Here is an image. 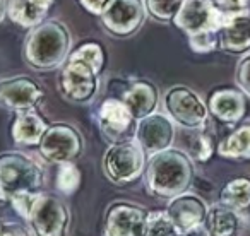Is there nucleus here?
<instances>
[{
    "label": "nucleus",
    "instance_id": "2eb2a0df",
    "mask_svg": "<svg viewBox=\"0 0 250 236\" xmlns=\"http://www.w3.org/2000/svg\"><path fill=\"white\" fill-rule=\"evenodd\" d=\"M247 94L238 86L216 87L208 98L209 115L223 125H238L249 110Z\"/></svg>",
    "mask_w": 250,
    "mask_h": 236
},
{
    "label": "nucleus",
    "instance_id": "5701e85b",
    "mask_svg": "<svg viewBox=\"0 0 250 236\" xmlns=\"http://www.w3.org/2000/svg\"><path fill=\"white\" fill-rule=\"evenodd\" d=\"M221 202L236 212H243L250 207V178L240 177L229 180L221 190Z\"/></svg>",
    "mask_w": 250,
    "mask_h": 236
},
{
    "label": "nucleus",
    "instance_id": "39448f33",
    "mask_svg": "<svg viewBox=\"0 0 250 236\" xmlns=\"http://www.w3.org/2000/svg\"><path fill=\"white\" fill-rule=\"evenodd\" d=\"M146 153L136 139L111 142L104 151L101 168L104 177L117 185H125L136 181L144 173Z\"/></svg>",
    "mask_w": 250,
    "mask_h": 236
},
{
    "label": "nucleus",
    "instance_id": "2f4dec72",
    "mask_svg": "<svg viewBox=\"0 0 250 236\" xmlns=\"http://www.w3.org/2000/svg\"><path fill=\"white\" fill-rule=\"evenodd\" d=\"M0 236H31L29 229L19 222H0Z\"/></svg>",
    "mask_w": 250,
    "mask_h": 236
},
{
    "label": "nucleus",
    "instance_id": "6ab92c4d",
    "mask_svg": "<svg viewBox=\"0 0 250 236\" xmlns=\"http://www.w3.org/2000/svg\"><path fill=\"white\" fill-rule=\"evenodd\" d=\"M204 236H240L242 216L223 202L208 207V214L201 226Z\"/></svg>",
    "mask_w": 250,
    "mask_h": 236
},
{
    "label": "nucleus",
    "instance_id": "a878e982",
    "mask_svg": "<svg viewBox=\"0 0 250 236\" xmlns=\"http://www.w3.org/2000/svg\"><path fill=\"white\" fill-rule=\"evenodd\" d=\"M79 185H81V171H79V168L74 164V161L59 164L57 180H55L57 190H59L60 194L72 195L74 192L79 188Z\"/></svg>",
    "mask_w": 250,
    "mask_h": 236
},
{
    "label": "nucleus",
    "instance_id": "412c9836",
    "mask_svg": "<svg viewBox=\"0 0 250 236\" xmlns=\"http://www.w3.org/2000/svg\"><path fill=\"white\" fill-rule=\"evenodd\" d=\"M48 12V9L38 5L35 0H7L5 16H9V19L19 28L33 29L45 21Z\"/></svg>",
    "mask_w": 250,
    "mask_h": 236
},
{
    "label": "nucleus",
    "instance_id": "393cba45",
    "mask_svg": "<svg viewBox=\"0 0 250 236\" xmlns=\"http://www.w3.org/2000/svg\"><path fill=\"white\" fill-rule=\"evenodd\" d=\"M70 59H77L81 62L87 63L89 67H93L98 74H101L106 65V52L104 48L96 41H87L83 43L81 46H77L76 50L69 53Z\"/></svg>",
    "mask_w": 250,
    "mask_h": 236
},
{
    "label": "nucleus",
    "instance_id": "f03ea898",
    "mask_svg": "<svg viewBox=\"0 0 250 236\" xmlns=\"http://www.w3.org/2000/svg\"><path fill=\"white\" fill-rule=\"evenodd\" d=\"M144 180L151 194L170 200L192 185L194 161L184 151L168 147L149 156L144 166Z\"/></svg>",
    "mask_w": 250,
    "mask_h": 236
},
{
    "label": "nucleus",
    "instance_id": "72a5a7b5",
    "mask_svg": "<svg viewBox=\"0 0 250 236\" xmlns=\"http://www.w3.org/2000/svg\"><path fill=\"white\" fill-rule=\"evenodd\" d=\"M36 4L38 5H42V7H45V9H52L53 7V4H55V0H35Z\"/></svg>",
    "mask_w": 250,
    "mask_h": 236
},
{
    "label": "nucleus",
    "instance_id": "c85d7f7f",
    "mask_svg": "<svg viewBox=\"0 0 250 236\" xmlns=\"http://www.w3.org/2000/svg\"><path fill=\"white\" fill-rule=\"evenodd\" d=\"M188 46L194 53H211L218 50V31H206L194 36H187Z\"/></svg>",
    "mask_w": 250,
    "mask_h": 236
},
{
    "label": "nucleus",
    "instance_id": "bb28decb",
    "mask_svg": "<svg viewBox=\"0 0 250 236\" xmlns=\"http://www.w3.org/2000/svg\"><path fill=\"white\" fill-rule=\"evenodd\" d=\"M177 233L180 231L175 228L167 211H153L147 214L144 236H175Z\"/></svg>",
    "mask_w": 250,
    "mask_h": 236
},
{
    "label": "nucleus",
    "instance_id": "f257e3e1",
    "mask_svg": "<svg viewBox=\"0 0 250 236\" xmlns=\"http://www.w3.org/2000/svg\"><path fill=\"white\" fill-rule=\"evenodd\" d=\"M72 36L67 26L57 19H48L29 29L22 46V57L29 69L50 72L60 69L67 60Z\"/></svg>",
    "mask_w": 250,
    "mask_h": 236
},
{
    "label": "nucleus",
    "instance_id": "b1692460",
    "mask_svg": "<svg viewBox=\"0 0 250 236\" xmlns=\"http://www.w3.org/2000/svg\"><path fill=\"white\" fill-rule=\"evenodd\" d=\"M206 129L208 127L194 130L195 134L190 139V144H188V156H190V159L194 163H208L212 157V154L216 153L214 139Z\"/></svg>",
    "mask_w": 250,
    "mask_h": 236
},
{
    "label": "nucleus",
    "instance_id": "7c9ffc66",
    "mask_svg": "<svg viewBox=\"0 0 250 236\" xmlns=\"http://www.w3.org/2000/svg\"><path fill=\"white\" fill-rule=\"evenodd\" d=\"M212 4L225 16H235L249 12V0H212Z\"/></svg>",
    "mask_w": 250,
    "mask_h": 236
},
{
    "label": "nucleus",
    "instance_id": "7ed1b4c3",
    "mask_svg": "<svg viewBox=\"0 0 250 236\" xmlns=\"http://www.w3.org/2000/svg\"><path fill=\"white\" fill-rule=\"evenodd\" d=\"M45 185L43 168L19 151L0 154V200L14 202L40 194Z\"/></svg>",
    "mask_w": 250,
    "mask_h": 236
},
{
    "label": "nucleus",
    "instance_id": "9b49d317",
    "mask_svg": "<svg viewBox=\"0 0 250 236\" xmlns=\"http://www.w3.org/2000/svg\"><path fill=\"white\" fill-rule=\"evenodd\" d=\"M98 129L103 137L110 142H122V140L136 139L137 122L130 115L124 103L118 98H106L101 101L96 113Z\"/></svg>",
    "mask_w": 250,
    "mask_h": 236
},
{
    "label": "nucleus",
    "instance_id": "a211bd4d",
    "mask_svg": "<svg viewBox=\"0 0 250 236\" xmlns=\"http://www.w3.org/2000/svg\"><path fill=\"white\" fill-rule=\"evenodd\" d=\"M218 50L229 55L250 52V12L226 16L218 29Z\"/></svg>",
    "mask_w": 250,
    "mask_h": 236
},
{
    "label": "nucleus",
    "instance_id": "4be33fe9",
    "mask_svg": "<svg viewBox=\"0 0 250 236\" xmlns=\"http://www.w3.org/2000/svg\"><path fill=\"white\" fill-rule=\"evenodd\" d=\"M216 153L225 159L250 161V125H240L231 134L221 139Z\"/></svg>",
    "mask_w": 250,
    "mask_h": 236
},
{
    "label": "nucleus",
    "instance_id": "aec40b11",
    "mask_svg": "<svg viewBox=\"0 0 250 236\" xmlns=\"http://www.w3.org/2000/svg\"><path fill=\"white\" fill-rule=\"evenodd\" d=\"M46 129H48L46 120L35 110L19 111L12 122L11 136L12 140L19 146H38Z\"/></svg>",
    "mask_w": 250,
    "mask_h": 236
},
{
    "label": "nucleus",
    "instance_id": "473e14b6",
    "mask_svg": "<svg viewBox=\"0 0 250 236\" xmlns=\"http://www.w3.org/2000/svg\"><path fill=\"white\" fill-rule=\"evenodd\" d=\"M110 4L111 0H79V5L91 16H100Z\"/></svg>",
    "mask_w": 250,
    "mask_h": 236
},
{
    "label": "nucleus",
    "instance_id": "c9c22d12",
    "mask_svg": "<svg viewBox=\"0 0 250 236\" xmlns=\"http://www.w3.org/2000/svg\"><path fill=\"white\" fill-rule=\"evenodd\" d=\"M197 231H199V229H197ZM197 231H192V233H177L175 236H197V235H195Z\"/></svg>",
    "mask_w": 250,
    "mask_h": 236
},
{
    "label": "nucleus",
    "instance_id": "0eeeda50",
    "mask_svg": "<svg viewBox=\"0 0 250 236\" xmlns=\"http://www.w3.org/2000/svg\"><path fill=\"white\" fill-rule=\"evenodd\" d=\"M163 104L167 115L173 120V123L188 130H199L208 127L209 110L208 103L187 86H171L165 93Z\"/></svg>",
    "mask_w": 250,
    "mask_h": 236
},
{
    "label": "nucleus",
    "instance_id": "dca6fc26",
    "mask_svg": "<svg viewBox=\"0 0 250 236\" xmlns=\"http://www.w3.org/2000/svg\"><path fill=\"white\" fill-rule=\"evenodd\" d=\"M167 214L170 216L175 228L180 233H192L201 229L208 214V204L197 194L184 192L170 198L167 205Z\"/></svg>",
    "mask_w": 250,
    "mask_h": 236
},
{
    "label": "nucleus",
    "instance_id": "4468645a",
    "mask_svg": "<svg viewBox=\"0 0 250 236\" xmlns=\"http://www.w3.org/2000/svg\"><path fill=\"white\" fill-rule=\"evenodd\" d=\"M149 211L132 202H115L104 216L106 236H144Z\"/></svg>",
    "mask_w": 250,
    "mask_h": 236
},
{
    "label": "nucleus",
    "instance_id": "c756f323",
    "mask_svg": "<svg viewBox=\"0 0 250 236\" xmlns=\"http://www.w3.org/2000/svg\"><path fill=\"white\" fill-rule=\"evenodd\" d=\"M235 80H236V86L250 98V52L243 53L242 59L236 63Z\"/></svg>",
    "mask_w": 250,
    "mask_h": 236
},
{
    "label": "nucleus",
    "instance_id": "20e7f679",
    "mask_svg": "<svg viewBox=\"0 0 250 236\" xmlns=\"http://www.w3.org/2000/svg\"><path fill=\"white\" fill-rule=\"evenodd\" d=\"M24 221L35 236H67L70 229V211L59 197L40 192L29 202Z\"/></svg>",
    "mask_w": 250,
    "mask_h": 236
},
{
    "label": "nucleus",
    "instance_id": "1a4fd4ad",
    "mask_svg": "<svg viewBox=\"0 0 250 236\" xmlns=\"http://www.w3.org/2000/svg\"><path fill=\"white\" fill-rule=\"evenodd\" d=\"M146 16L144 0H111V4L98 18L108 35L129 38L143 28Z\"/></svg>",
    "mask_w": 250,
    "mask_h": 236
},
{
    "label": "nucleus",
    "instance_id": "cd10ccee",
    "mask_svg": "<svg viewBox=\"0 0 250 236\" xmlns=\"http://www.w3.org/2000/svg\"><path fill=\"white\" fill-rule=\"evenodd\" d=\"M146 11L160 22L173 21L175 14L182 5V0H144Z\"/></svg>",
    "mask_w": 250,
    "mask_h": 236
},
{
    "label": "nucleus",
    "instance_id": "ddd939ff",
    "mask_svg": "<svg viewBox=\"0 0 250 236\" xmlns=\"http://www.w3.org/2000/svg\"><path fill=\"white\" fill-rule=\"evenodd\" d=\"M136 140L146 154H154L173 146L175 123L168 115L153 111L137 122Z\"/></svg>",
    "mask_w": 250,
    "mask_h": 236
},
{
    "label": "nucleus",
    "instance_id": "9d476101",
    "mask_svg": "<svg viewBox=\"0 0 250 236\" xmlns=\"http://www.w3.org/2000/svg\"><path fill=\"white\" fill-rule=\"evenodd\" d=\"M225 18L212 0H182L171 22L187 36H194L206 31H218Z\"/></svg>",
    "mask_w": 250,
    "mask_h": 236
},
{
    "label": "nucleus",
    "instance_id": "f704fd0d",
    "mask_svg": "<svg viewBox=\"0 0 250 236\" xmlns=\"http://www.w3.org/2000/svg\"><path fill=\"white\" fill-rule=\"evenodd\" d=\"M5 11H7V0H0V22L5 18Z\"/></svg>",
    "mask_w": 250,
    "mask_h": 236
},
{
    "label": "nucleus",
    "instance_id": "f8f14e48",
    "mask_svg": "<svg viewBox=\"0 0 250 236\" xmlns=\"http://www.w3.org/2000/svg\"><path fill=\"white\" fill-rule=\"evenodd\" d=\"M45 91L29 76H12L0 79V106L9 111L35 110L42 103Z\"/></svg>",
    "mask_w": 250,
    "mask_h": 236
},
{
    "label": "nucleus",
    "instance_id": "423d86ee",
    "mask_svg": "<svg viewBox=\"0 0 250 236\" xmlns=\"http://www.w3.org/2000/svg\"><path fill=\"white\" fill-rule=\"evenodd\" d=\"M100 76L93 67L81 62L77 59H70L60 67L57 89L60 96L72 104H89L94 101L100 91Z\"/></svg>",
    "mask_w": 250,
    "mask_h": 236
},
{
    "label": "nucleus",
    "instance_id": "6e6552de",
    "mask_svg": "<svg viewBox=\"0 0 250 236\" xmlns=\"http://www.w3.org/2000/svg\"><path fill=\"white\" fill-rule=\"evenodd\" d=\"M84 149L83 137L76 127L69 123H52L45 130L38 142L40 156L52 164H62L74 161L81 156Z\"/></svg>",
    "mask_w": 250,
    "mask_h": 236
},
{
    "label": "nucleus",
    "instance_id": "f3484780",
    "mask_svg": "<svg viewBox=\"0 0 250 236\" xmlns=\"http://www.w3.org/2000/svg\"><path fill=\"white\" fill-rule=\"evenodd\" d=\"M115 98H118L127 106V110L136 120H141L156 111L158 103H160V91L149 80L134 79L124 82V87Z\"/></svg>",
    "mask_w": 250,
    "mask_h": 236
}]
</instances>
